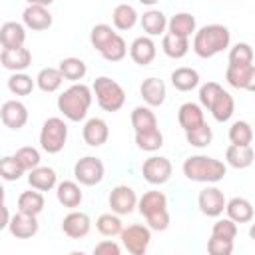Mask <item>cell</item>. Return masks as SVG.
<instances>
[{"label": "cell", "instance_id": "6da1fadb", "mask_svg": "<svg viewBox=\"0 0 255 255\" xmlns=\"http://www.w3.org/2000/svg\"><path fill=\"white\" fill-rule=\"evenodd\" d=\"M94 100V92L90 86L86 84H72L70 88H66L60 96H58V110L62 112V116L70 122H82L86 120L90 106Z\"/></svg>", "mask_w": 255, "mask_h": 255}, {"label": "cell", "instance_id": "7a4b0ae2", "mask_svg": "<svg viewBox=\"0 0 255 255\" xmlns=\"http://www.w3.org/2000/svg\"><path fill=\"white\" fill-rule=\"evenodd\" d=\"M229 44H231V32H229L227 26H223V24H205L195 32L191 48L199 58L207 60V58L217 56L225 48H229Z\"/></svg>", "mask_w": 255, "mask_h": 255}, {"label": "cell", "instance_id": "3957f363", "mask_svg": "<svg viewBox=\"0 0 255 255\" xmlns=\"http://www.w3.org/2000/svg\"><path fill=\"white\" fill-rule=\"evenodd\" d=\"M183 175L189 179V181H197V183H217L225 177L227 173V163H223L221 159L217 157H211V155H203V153H197V155H189L183 165Z\"/></svg>", "mask_w": 255, "mask_h": 255}, {"label": "cell", "instance_id": "277c9868", "mask_svg": "<svg viewBox=\"0 0 255 255\" xmlns=\"http://www.w3.org/2000/svg\"><path fill=\"white\" fill-rule=\"evenodd\" d=\"M137 211L145 219L151 231H165L169 227V211H167V197L163 191L149 189L137 201Z\"/></svg>", "mask_w": 255, "mask_h": 255}, {"label": "cell", "instance_id": "5b68a950", "mask_svg": "<svg viewBox=\"0 0 255 255\" xmlns=\"http://www.w3.org/2000/svg\"><path fill=\"white\" fill-rule=\"evenodd\" d=\"M92 92L96 96L98 106L104 112H110V114L112 112H120L124 108V104H126V92H124V88L116 80H112L108 76L96 78L94 84H92Z\"/></svg>", "mask_w": 255, "mask_h": 255}, {"label": "cell", "instance_id": "8992f818", "mask_svg": "<svg viewBox=\"0 0 255 255\" xmlns=\"http://www.w3.org/2000/svg\"><path fill=\"white\" fill-rule=\"evenodd\" d=\"M66 141H68V124L58 116L48 118L40 129V147L46 153L54 155L64 149Z\"/></svg>", "mask_w": 255, "mask_h": 255}, {"label": "cell", "instance_id": "52a82bcc", "mask_svg": "<svg viewBox=\"0 0 255 255\" xmlns=\"http://www.w3.org/2000/svg\"><path fill=\"white\" fill-rule=\"evenodd\" d=\"M120 239H122L124 249L129 255H145V251L151 243V229L147 225L133 223V225L124 227Z\"/></svg>", "mask_w": 255, "mask_h": 255}, {"label": "cell", "instance_id": "ba28073f", "mask_svg": "<svg viewBox=\"0 0 255 255\" xmlns=\"http://www.w3.org/2000/svg\"><path fill=\"white\" fill-rule=\"evenodd\" d=\"M104 173H106L104 163L96 155H84L74 163V177L80 185H86V187L98 185L104 179Z\"/></svg>", "mask_w": 255, "mask_h": 255}, {"label": "cell", "instance_id": "9c48e42d", "mask_svg": "<svg viewBox=\"0 0 255 255\" xmlns=\"http://www.w3.org/2000/svg\"><path fill=\"white\" fill-rule=\"evenodd\" d=\"M48 4H50V0H34V2H30L22 12L24 26L34 30V32L48 30L52 26V14L48 10Z\"/></svg>", "mask_w": 255, "mask_h": 255}, {"label": "cell", "instance_id": "30bf717a", "mask_svg": "<svg viewBox=\"0 0 255 255\" xmlns=\"http://www.w3.org/2000/svg\"><path fill=\"white\" fill-rule=\"evenodd\" d=\"M173 173V165L163 155H149L141 165V175L151 185H163L169 181Z\"/></svg>", "mask_w": 255, "mask_h": 255}, {"label": "cell", "instance_id": "8fae6325", "mask_svg": "<svg viewBox=\"0 0 255 255\" xmlns=\"http://www.w3.org/2000/svg\"><path fill=\"white\" fill-rule=\"evenodd\" d=\"M197 207L207 217H219L227 207V199H225V195L219 187L207 185L197 195Z\"/></svg>", "mask_w": 255, "mask_h": 255}, {"label": "cell", "instance_id": "7c38bea8", "mask_svg": "<svg viewBox=\"0 0 255 255\" xmlns=\"http://www.w3.org/2000/svg\"><path fill=\"white\" fill-rule=\"evenodd\" d=\"M137 193L133 191V187L129 185H116L112 191H110V197H108V203L112 207V213L116 215H129L135 207H137Z\"/></svg>", "mask_w": 255, "mask_h": 255}, {"label": "cell", "instance_id": "4fadbf2b", "mask_svg": "<svg viewBox=\"0 0 255 255\" xmlns=\"http://www.w3.org/2000/svg\"><path fill=\"white\" fill-rule=\"evenodd\" d=\"M0 120L10 129H22L28 122V108L20 100H6L0 108Z\"/></svg>", "mask_w": 255, "mask_h": 255}, {"label": "cell", "instance_id": "5bb4252c", "mask_svg": "<svg viewBox=\"0 0 255 255\" xmlns=\"http://www.w3.org/2000/svg\"><path fill=\"white\" fill-rule=\"evenodd\" d=\"M90 229H92V219L84 211H76L74 209L62 219V231L70 239H82V237H86L90 233Z\"/></svg>", "mask_w": 255, "mask_h": 255}, {"label": "cell", "instance_id": "9a60e30c", "mask_svg": "<svg viewBox=\"0 0 255 255\" xmlns=\"http://www.w3.org/2000/svg\"><path fill=\"white\" fill-rule=\"evenodd\" d=\"M139 96L141 100L145 102V106L149 108H157L165 102V96H167V88H165V82L155 78V76H149L141 82L139 86Z\"/></svg>", "mask_w": 255, "mask_h": 255}, {"label": "cell", "instance_id": "2e32d148", "mask_svg": "<svg viewBox=\"0 0 255 255\" xmlns=\"http://www.w3.org/2000/svg\"><path fill=\"white\" fill-rule=\"evenodd\" d=\"M155 54H157V46L149 36H137L129 44V58L137 66H149L155 60Z\"/></svg>", "mask_w": 255, "mask_h": 255}, {"label": "cell", "instance_id": "e0dca14e", "mask_svg": "<svg viewBox=\"0 0 255 255\" xmlns=\"http://www.w3.org/2000/svg\"><path fill=\"white\" fill-rule=\"evenodd\" d=\"M177 124L181 126V129L185 133L191 131V129H195V128H199V126H203L205 124V112H203V108L199 104H195V102L181 104L179 110H177Z\"/></svg>", "mask_w": 255, "mask_h": 255}, {"label": "cell", "instance_id": "ac0fdd59", "mask_svg": "<svg viewBox=\"0 0 255 255\" xmlns=\"http://www.w3.org/2000/svg\"><path fill=\"white\" fill-rule=\"evenodd\" d=\"M82 137L90 147H100L108 141L110 137V128L108 122L102 118H90L84 128H82Z\"/></svg>", "mask_w": 255, "mask_h": 255}, {"label": "cell", "instance_id": "d6986e66", "mask_svg": "<svg viewBox=\"0 0 255 255\" xmlns=\"http://www.w3.org/2000/svg\"><path fill=\"white\" fill-rule=\"evenodd\" d=\"M40 229V223H38V217L34 215H26L22 211H16L10 219V225H8V231L16 237V239H32Z\"/></svg>", "mask_w": 255, "mask_h": 255}, {"label": "cell", "instance_id": "ffe728a7", "mask_svg": "<svg viewBox=\"0 0 255 255\" xmlns=\"http://www.w3.org/2000/svg\"><path fill=\"white\" fill-rule=\"evenodd\" d=\"M26 42V26L20 22H4L0 26V44L2 50H18L24 48Z\"/></svg>", "mask_w": 255, "mask_h": 255}, {"label": "cell", "instance_id": "44dd1931", "mask_svg": "<svg viewBox=\"0 0 255 255\" xmlns=\"http://www.w3.org/2000/svg\"><path fill=\"white\" fill-rule=\"evenodd\" d=\"M56 199L60 205L68 207V209H76L82 205V199H84V193H82V187L78 181H72V179H64L58 183L56 187Z\"/></svg>", "mask_w": 255, "mask_h": 255}, {"label": "cell", "instance_id": "7402d4cb", "mask_svg": "<svg viewBox=\"0 0 255 255\" xmlns=\"http://www.w3.org/2000/svg\"><path fill=\"white\" fill-rule=\"evenodd\" d=\"M0 62L4 70H10L12 74L24 72L32 64V52L24 46L18 50H2L0 52Z\"/></svg>", "mask_w": 255, "mask_h": 255}, {"label": "cell", "instance_id": "603a6c76", "mask_svg": "<svg viewBox=\"0 0 255 255\" xmlns=\"http://www.w3.org/2000/svg\"><path fill=\"white\" fill-rule=\"evenodd\" d=\"M167 32L173 34V36H179V38L189 40L197 32L195 16H191L189 12H177V14H173L169 18V22H167Z\"/></svg>", "mask_w": 255, "mask_h": 255}, {"label": "cell", "instance_id": "cb8c5ba5", "mask_svg": "<svg viewBox=\"0 0 255 255\" xmlns=\"http://www.w3.org/2000/svg\"><path fill=\"white\" fill-rule=\"evenodd\" d=\"M28 185L36 191H50V189L58 187V175L52 167L40 165L28 173Z\"/></svg>", "mask_w": 255, "mask_h": 255}, {"label": "cell", "instance_id": "d4e9b609", "mask_svg": "<svg viewBox=\"0 0 255 255\" xmlns=\"http://www.w3.org/2000/svg\"><path fill=\"white\" fill-rule=\"evenodd\" d=\"M255 161V151L251 145H229L225 149V163L233 169H247Z\"/></svg>", "mask_w": 255, "mask_h": 255}, {"label": "cell", "instance_id": "484cf974", "mask_svg": "<svg viewBox=\"0 0 255 255\" xmlns=\"http://www.w3.org/2000/svg\"><path fill=\"white\" fill-rule=\"evenodd\" d=\"M167 22L169 20L165 18V14L161 10H155V8L143 12V16L139 18V24H141L145 36H149V38L151 36H161L163 38L165 30H167Z\"/></svg>", "mask_w": 255, "mask_h": 255}, {"label": "cell", "instance_id": "4316f807", "mask_svg": "<svg viewBox=\"0 0 255 255\" xmlns=\"http://www.w3.org/2000/svg\"><path fill=\"white\" fill-rule=\"evenodd\" d=\"M225 213L235 223H249V221H253L255 209H253V205H251L249 199H245V197H231L227 201Z\"/></svg>", "mask_w": 255, "mask_h": 255}, {"label": "cell", "instance_id": "83f0119b", "mask_svg": "<svg viewBox=\"0 0 255 255\" xmlns=\"http://www.w3.org/2000/svg\"><path fill=\"white\" fill-rule=\"evenodd\" d=\"M171 80V86L177 90V92H191L199 86V72L195 68H187V66H181V68H175L169 76Z\"/></svg>", "mask_w": 255, "mask_h": 255}, {"label": "cell", "instance_id": "f1b7e54d", "mask_svg": "<svg viewBox=\"0 0 255 255\" xmlns=\"http://www.w3.org/2000/svg\"><path fill=\"white\" fill-rule=\"evenodd\" d=\"M46 207V199L42 195V191H36V189H28V191H22L18 195V211L26 213V215H34L38 217Z\"/></svg>", "mask_w": 255, "mask_h": 255}, {"label": "cell", "instance_id": "f546056e", "mask_svg": "<svg viewBox=\"0 0 255 255\" xmlns=\"http://www.w3.org/2000/svg\"><path fill=\"white\" fill-rule=\"evenodd\" d=\"M209 112H211V116H213L215 122H219V124L229 122L231 116L235 114V100H233V96H231L227 90H223V92L215 98V102H213V106L209 108Z\"/></svg>", "mask_w": 255, "mask_h": 255}, {"label": "cell", "instance_id": "4dcf8cb0", "mask_svg": "<svg viewBox=\"0 0 255 255\" xmlns=\"http://www.w3.org/2000/svg\"><path fill=\"white\" fill-rule=\"evenodd\" d=\"M129 122H131L133 133H137V131H147V129H155V128H157V118H155V114L151 112L149 106H135V108L131 110Z\"/></svg>", "mask_w": 255, "mask_h": 255}, {"label": "cell", "instance_id": "1f68e13d", "mask_svg": "<svg viewBox=\"0 0 255 255\" xmlns=\"http://www.w3.org/2000/svg\"><path fill=\"white\" fill-rule=\"evenodd\" d=\"M58 70L62 72L64 80H70L72 84H80V80H84V76L88 74V66H86V62H84L82 58H74V56L60 60Z\"/></svg>", "mask_w": 255, "mask_h": 255}, {"label": "cell", "instance_id": "d6a6232c", "mask_svg": "<svg viewBox=\"0 0 255 255\" xmlns=\"http://www.w3.org/2000/svg\"><path fill=\"white\" fill-rule=\"evenodd\" d=\"M34 80H36V86H38L42 92H46V94H54V92H58V90L62 88L64 76H62V72H60L58 68L48 66V68H42Z\"/></svg>", "mask_w": 255, "mask_h": 255}, {"label": "cell", "instance_id": "836d02e7", "mask_svg": "<svg viewBox=\"0 0 255 255\" xmlns=\"http://www.w3.org/2000/svg\"><path fill=\"white\" fill-rule=\"evenodd\" d=\"M161 50H163V54H165L167 58L181 60V58H185L187 52H189V40L165 32L163 38H161Z\"/></svg>", "mask_w": 255, "mask_h": 255}, {"label": "cell", "instance_id": "e575fe53", "mask_svg": "<svg viewBox=\"0 0 255 255\" xmlns=\"http://www.w3.org/2000/svg\"><path fill=\"white\" fill-rule=\"evenodd\" d=\"M137 12L131 4H118L112 12V22H114V28L118 30H131L135 24H137Z\"/></svg>", "mask_w": 255, "mask_h": 255}, {"label": "cell", "instance_id": "d590c367", "mask_svg": "<svg viewBox=\"0 0 255 255\" xmlns=\"http://www.w3.org/2000/svg\"><path fill=\"white\" fill-rule=\"evenodd\" d=\"M133 139H135L137 149L149 151V153L157 151V149L163 145V133H161L159 128L147 129V131H137V133H133Z\"/></svg>", "mask_w": 255, "mask_h": 255}, {"label": "cell", "instance_id": "8d00e7d4", "mask_svg": "<svg viewBox=\"0 0 255 255\" xmlns=\"http://www.w3.org/2000/svg\"><path fill=\"white\" fill-rule=\"evenodd\" d=\"M229 141L231 145H251L253 141V128L245 120H237L229 128Z\"/></svg>", "mask_w": 255, "mask_h": 255}, {"label": "cell", "instance_id": "74e56055", "mask_svg": "<svg viewBox=\"0 0 255 255\" xmlns=\"http://www.w3.org/2000/svg\"><path fill=\"white\" fill-rule=\"evenodd\" d=\"M96 227L104 237H116V235H122V231H124L122 219L116 213H102L96 219Z\"/></svg>", "mask_w": 255, "mask_h": 255}, {"label": "cell", "instance_id": "f35d334b", "mask_svg": "<svg viewBox=\"0 0 255 255\" xmlns=\"http://www.w3.org/2000/svg\"><path fill=\"white\" fill-rule=\"evenodd\" d=\"M253 48L247 42H237L229 50V64L227 66H253Z\"/></svg>", "mask_w": 255, "mask_h": 255}, {"label": "cell", "instance_id": "ab89813d", "mask_svg": "<svg viewBox=\"0 0 255 255\" xmlns=\"http://www.w3.org/2000/svg\"><path fill=\"white\" fill-rule=\"evenodd\" d=\"M116 36H118V32H116L110 24H96V26L92 28V32H90V42H92V46H94L98 52H102Z\"/></svg>", "mask_w": 255, "mask_h": 255}, {"label": "cell", "instance_id": "60d3db41", "mask_svg": "<svg viewBox=\"0 0 255 255\" xmlns=\"http://www.w3.org/2000/svg\"><path fill=\"white\" fill-rule=\"evenodd\" d=\"M34 88H36V80H32V76H28L26 72H18L8 78V90L14 96H28L32 94Z\"/></svg>", "mask_w": 255, "mask_h": 255}, {"label": "cell", "instance_id": "b9f144b4", "mask_svg": "<svg viewBox=\"0 0 255 255\" xmlns=\"http://www.w3.org/2000/svg\"><path fill=\"white\" fill-rule=\"evenodd\" d=\"M14 157H16V161L20 163V167L24 169V171H32V169H36V167H40V151L36 149V147H32V145H24V147H18L16 149V153H14Z\"/></svg>", "mask_w": 255, "mask_h": 255}, {"label": "cell", "instance_id": "7bdbcfd3", "mask_svg": "<svg viewBox=\"0 0 255 255\" xmlns=\"http://www.w3.org/2000/svg\"><path fill=\"white\" fill-rule=\"evenodd\" d=\"M251 68L253 66H227V70H225L227 84L231 88H235V90H245L249 74H251Z\"/></svg>", "mask_w": 255, "mask_h": 255}, {"label": "cell", "instance_id": "ee69618b", "mask_svg": "<svg viewBox=\"0 0 255 255\" xmlns=\"http://www.w3.org/2000/svg\"><path fill=\"white\" fill-rule=\"evenodd\" d=\"M100 54H102V58L108 60V62H122V60L128 56V44H126V40L118 34Z\"/></svg>", "mask_w": 255, "mask_h": 255}, {"label": "cell", "instance_id": "f6af8a7d", "mask_svg": "<svg viewBox=\"0 0 255 255\" xmlns=\"http://www.w3.org/2000/svg\"><path fill=\"white\" fill-rule=\"evenodd\" d=\"M185 139H187V143L193 145V147H207V145L213 141V129H211V128L207 126V122H205L203 126H199V128L187 131V133H185Z\"/></svg>", "mask_w": 255, "mask_h": 255}, {"label": "cell", "instance_id": "bcb514c9", "mask_svg": "<svg viewBox=\"0 0 255 255\" xmlns=\"http://www.w3.org/2000/svg\"><path fill=\"white\" fill-rule=\"evenodd\" d=\"M26 171L20 167V163L16 161L14 155H4L0 159V175L6 179V181H18Z\"/></svg>", "mask_w": 255, "mask_h": 255}, {"label": "cell", "instance_id": "7dc6e473", "mask_svg": "<svg viewBox=\"0 0 255 255\" xmlns=\"http://www.w3.org/2000/svg\"><path fill=\"white\" fill-rule=\"evenodd\" d=\"M221 92H223V88H221V84H217V82H205V84H201V86H199V106L205 108V110H209V108L213 106L215 98H217Z\"/></svg>", "mask_w": 255, "mask_h": 255}, {"label": "cell", "instance_id": "c3c4849f", "mask_svg": "<svg viewBox=\"0 0 255 255\" xmlns=\"http://www.w3.org/2000/svg\"><path fill=\"white\" fill-rule=\"evenodd\" d=\"M211 235L213 237H221V239H235L237 237V223L231 221L229 217H223V219H217L211 227Z\"/></svg>", "mask_w": 255, "mask_h": 255}, {"label": "cell", "instance_id": "681fc988", "mask_svg": "<svg viewBox=\"0 0 255 255\" xmlns=\"http://www.w3.org/2000/svg\"><path fill=\"white\" fill-rule=\"evenodd\" d=\"M207 253L209 255H231L233 253V241L211 235L207 239Z\"/></svg>", "mask_w": 255, "mask_h": 255}, {"label": "cell", "instance_id": "f907efd6", "mask_svg": "<svg viewBox=\"0 0 255 255\" xmlns=\"http://www.w3.org/2000/svg\"><path fill=\"white\" fill-rule=\"evenodd\" d=\"M92 255H122V247L114 239H104V241L96 243Z\"/></svg>", "mask_w": 255, "mask_h": 255}, {"label": "cell", "instance_id": "816d5d0a", "mask_svg": "<svg viewBox=\"0 0 255 255\" xmlns=\"http://www.w3.org/2000/svg\"><path fill=\"white\" fill-rule=\"evenodd\" d=\"M245 90L255 94V66L251 68V74H249V80H247V86H245Z\"/></svg>", "mask_w": 255, "mask_h": 255}, {"label": "cell", "instance_id": "f5cc1de1", "mask_svg": "<svg viewBox=\"0 0 255 255\" xmlns=\"http://www.w3.org/2000/svg\"><path fill=\"white\" fill-rule=\"evenodd\" d=\"M249 237L255 241V223H251V227H249Z\"/></svg>", "mask_w": 255, "mask_h": 255}, {"label": "cell", "instance_id": "db71d44e", "mask_svg": "<svg viewBox=\"0 0 255 255\" xmlns=\"http://www.w3.org/2000/svg\"><path fill=\"white\" fill-rule=\"evenodd\" d=\"M68 255H88V253H84V251H70Z\"/></svg>", "mask_w": 255, "mask_h": 255}]
</instances>
